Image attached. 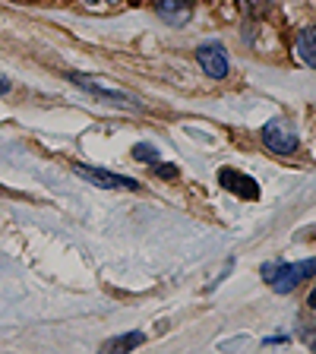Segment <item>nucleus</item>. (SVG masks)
<instances>
[{"instance_id": "nucleus-8", "label": "nucleus", "mask_w": 316, "mask_h": 354, "mask_svg": "<svg viewBox=\"0 0 316 354\" xmlns=\"http://www.w3.org/2000/svg\"><path fill=\"white\" fill-rule=\"evenodd\" d=\"M295 48H297V57H301L310 70H316V29L313 26H310V29H301Z\"/></svg>"}, {"instance_id": "nucleus-10", "label": "nucleus", "mask_w": 316, "mask_h": 354, "mask_svg": "<svg viewBox=\"0 0 316 354\" xmlns=\"http://www.w3.org/2000/svg\"><path fill=\"white\" fill-rule=\"evenodd\" d=\"M133 158L146 165H158V149L149 146V142H140V146H133Z\"/></svg>"}, {"instance_id": "nucleus-1", "label": "nucleus", "mask_w": 316, "mask_h": 354, "mask_svg": "<svg viewBox=\"0 0 316 354\" xmlns=\"http://www.w3.org/2000/svg\"><path fill=\"white\" fill-rule=\"evenodd\" d=\"M316 275V257L301 259V263H269L263 266V279L279 291V295H291L304 279Z\"/></svg>"}, {"instance_id": "nucleus-9", "label": "nucleus", "mask_w": 316, "mask_h": 354, "mask_svg": "<svg viewBox=\"0 0 316 354\" xmlns=\"http://www.w3.org/2000/svg\"><path fill=\"white\" fill-rule=\"evenodd\" d=\"M142 342H146L142 332H124V335H118V339H111L104 348H111V351H133V348H140Z\"/></svg>"}, {"instance_id": "nucleus-2", "label": "nucleus", "mask_w": 316, "mask_h": 354, "mask_svg": "<svg viewBox=\"0 0 316 354\" xmlns=\"http://www.w3.org/2000/svg\"><path fill=\"white\" fill-rule=\"evenodd\" d=\"M66 76H70V82H73V86L86 88L89 95L102 98V102H108V104H120V108H127V111H142V102H140L136 95H133V92H127V88L111 86V82L98 80V76H82V73H66Z\"/></svg>"}, {"instance_id": "nucleus-7", "label": "nucleus", "mask_w": 316, "mask_h": 354, "mask_svg": "<svg viewBox=\"0 0 316 354\" xmlns=\"http://www.w3.org/2000/svg\"><path fill=\"white\" fill-rule=\"evenodd\" d=\"M152 7L168 26H184L193 16V0H155Z\"/></svg>"}, {"instance_id": "nucleus-15", "label": "nucleus", "mask_w": 316, "mask_h": 354, "mask_svg": "<svg viewBox=\"0 0 316 354\" xmlns=\"http://www.w3.org/2000/svg\"><path fill=\"white\" fill-rule=\"evenodd\" d=\"M86 3H114V0H86Z\"/></svg>"}, {"instance_id": "nucleus-11", "label": "nucleus", "mask_w": 316, "mask_h": 354, "mask_svg": "<svg viewBox=\"0 0 316 354\" xmlns=\"http://www.w3.org/2000/svg\"><path fill=\"white\" fill-rule=\"evenodd\" d=\"M155 174L162 177V180H171V177H177L180 171H177V165H155Z\"/></svg>"}, {"instance_id": "nucleus-13", "label": "nucleus", "mask_w": 316, "mask_h": 354, "mask_svg": "<svg viewBox=\"0 0 316 354\" xmlns=\"http://www.w3.org/2000/svg\"><path fill=\"white\" fill-rule=\"evenodd\" d=\"M10 88H13V82H10V76H7V73H0V95H7Z\"/></svg>"}, {"instance_id": "nucleus-5", "label": "nucleus", "mask_w": 316, "mask_h": 354, "mask_svg": "<svg viewBox=\"0 0 316 354\" xmlns=\"http://www.w3.org/2000/svg\"><path fill=\"white\" fill-rule=\"evenodd\" d=\"M196 64L203 66V73L212 80H225L228 76V51L219 41H203L196 48Z\"/></svg>"}, {"instance_id": "nucleus-14", "label": "nucleus", "mask_w": 316, "mask_h": 354, "mask_svg": "<svg viewBox=\"0 0 316 354\" xmlns=\"http://www.w3.org/2000/svg\"><path fill=\"white\" fill-rule=\"evenodd\" d=\"M307 304H310V307H313V310H316V288H313V291H310V297H307Z\"/></svg>"}, {"instance_id": "nucleus-3", "label": "nucleus", "mask_w": 316, "mask_h": 354, "mask_svg": "<svg viewBox=\"0 0 316 354\" xmlns=\"http://www.w3.org/2000/svg\"><path fill=\"white\" fill-rule=\"evenodd\" d=\"M263 142H266V149H272L275 155H291V152H297V146H301V136H297L291 120L275 118L263 127Z\"/></svg>"}, {"instance_id": "nucleus-6", "label": "nucleus", "mask_w": 316, "mask_h": 354, "mask_svg": "<svg viewBox=\"0 0 316 354\" xmlns=\"http://www.w3.org/2000/svg\"><path fill=\"white\" fill-rule=\"evenodd\" d=\"M219 184L225 187L228 193L241 196V199H259V184L253 180L250 174H243V171L221 168V171H219Z\"/></svg>"}, {"instance_id": "nucleus-4", "label": "nucleus", "mask_w": 316, "mask_h": 354, "mask_svg": "<svg viewBox=\"0 0 316 354\" xmlns=\"http://www.w3.org/2000/svg\"><path fill=\"white\" fill-rule=\"evenodd\" d=\"M73 171L89 180V184L102 187V190H136V180L133 177H124V174H114V171H104V168H95V165H73Z\"/></svg>"}, {"instance_id": "nucleus-12", "label": "nucleus", "mask_w": 316, "mask_h": 354, "mask_svg": "<svg viewBox=\"0 0 316 354\" xmlns=\"http://www.w3.org/2000/svg\"><path fill=\"white\" fill-rule=\"evenodd\" d=\"M243 7H247V13H253V16H257L259 10L266 7V0H243Z\"/></svg>"}]
</instances>
